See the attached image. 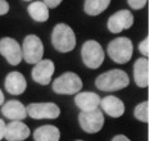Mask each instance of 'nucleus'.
Segmentation results:
<instances>
[{
	"label": "nucleus",
	"instance_id": "13",
	"mask_svg": "<svg viewBox=\"0 0 150 141\" xmlns=\"http://www.w3.org/2000/svg\"><path fill=\"white\" fill-rule=\"evenodd\" d=\"M1 113L5 118L12 121H22L27 115V108L18 100H9L3 104Z\"/></svg>",
	"mask_w": 150,
	"mask_h": 141
},
{
	"label": "nucleus",
	"instance_id": "4",
	"mask_svg": "<svg viewBox=\"0 0 150 141\" xmlns=\"http://www.w3.org/2000/svg\"><path fill=\"white\" fill-rule=\"evenodd\" d=\"M82 89V81L73 72H66L53 82L54 92L59 95H74Z\"/></svg>",
	"mask_w": 150,
	"mask_h": 141
},
{
	"label": "nucleus",
	"instance_id": "18",
	"mask_svg": "<svg viewBox=\"0 0 150 141\" xmlns=\"http://www.w3.org/2000/svg\"><path fill=\"white\" fill-rule=\"evenodd\" d=\"M33 140L35 141H59L60 131L55 126L45 125L37 127L33 132Z\"/></svg>",
	"mask_w": 150,
	"mask_h": 141
},
{
	"label": "nucleus",
	"instance_id": "11",
	"mask_svg": "<svg viewBox=\"0 0 150 141\" xmlns=\"http://www.w3.org/2000/svg\"><path fill=\"white\" fill-rule=\"evenodd\" d=\"M54 63L50 59H44L41 62H39L37 64H35L32 69V78L33 81L37 82L40 85H49L50 80L53 77L54 73Z\"/></svg>",
	"mask_w": 150,
	"mask_h": 141
},
{
	"label": "nucleus",
	"instance_id": "10",
	"mask_svg": "<svg viewBox=\"0 0 150 141\" xmlns=\"http://www.w3.org/2000/svg\"><path fill=\"white\" fill-rule=\"evenodd\" d=\"M134 25V16L127 9L118 10L108 19V30L112 33H119Z\"/></svg>",
	"mask_w": 150,
	"mask_h": 141
},
{
	"label": "nucleus",
	"instance_id": "14",
	"mask_svg": "<svg viewBox=\"0 0 150 141\" xmlns=\"http://www.w3.org/2000/svg\"><path fill=\"white\" fill-rule=\"evenodd\" d=\"M5 89L11 95H21L27 89V81L19 72H11L5 78Z\"/></svg>",
	"mask_w": 150,
	"mask_h": 141
},
{
	"label": "nucleus",
	"instance_id": "29",
	"mask_svg": "<svg viewBox=\"0 0 150 141\" xmlns=\"http://www.w3.org/2000/svg\"><path fill=\"white\" fill-rule=\"evenodd\" d=\"M26 1H31V0H26Z\"/></svg>",
	"mask_w": 150,
	"mask_h": 141
},
{
	"label": "nucleus",
	"instance_id": "5",
	"mask_svg": "<svg viewBox=\"0 0 150 141\" xmlns=\"http://www.w3.org/2000/svg\"><path fill=\"white\" fill-rule=\"evenodd\" d=\"M81 58L83 64L87 68L96 69L104 62V51L100 44L95 40H88L82 45L81 49Z\"/></svg>",
	"mask_w": 150,
	"mask_h": 141
},
{
	"label": "nucleus",
	"instance_id": "3",
	"mask_svg": "<svg viewBox=\"0 0 150 141\" xmlns=\"http://www.w3.org/2000/svg\"><path fill=\"white\" fill-rule=\"evenodd\" d=\"M134 45L128 37H117L108 45V54L110 59L118 64H125L132 58Z\"/></svg>",
	"mask_w": 150,
	"mask_h": 141
},
{
	"label": "nucleus",
	"instance_id": "8",
	"mask_svg": "<svg viewBox=\"0 0 150 141\" xmlns=\"http://www.w3.org/2000/svg\"><path fill=\"white\" fill-rule=\"evenodd\" d=\"M27 108V114L33 119H55L60 109L55 103H32Z\"/></svg>",
	"mask_w": 150,
	"mask_h": 141
},
{
	"label": "nucleus",
	"instance_id": "1",
	"mask_svg": "<svg viewBox=\"0 0 150 141\" xmlns=\"http://www.w3.org/2000/svg\"><path fill=\"white\" fill-rule=\"evenodd\" d=\"M129 78L127 73L122 69H112L101 73L95 80V86L101 91H117L127 87Z\"/></svg>",
	"mask_w": 150,
	"mask_h": 141
},
{
	"label": "nucleus",
	"instance_id": "15",
	"mask_svg": "<svg viewBox=\"0 0 150 141\" xmlns=\"http://www.w3.org/2000/svg\"><path fill=\"white\" fill-rule=\"evenodd\" d=\"M30 136V128L22 121H12L6 125L5 140L8 141H25Z\"/></svg>",
	"mask_w": 150,
	"mask_h": 141
},
{
	"label": "nucleus",
	"instance_id": "2",
	"mask_svg": "<svg viewBox=\"0 0 150 141\" xmlns=\"http://www.w3.org/2000/svg\"><path fill=\"white\" fill-rule=\"evenodd\" d=\"M52 43L53 46L60 53H68L73 50L76 46V36L73 30L64 23L57 25L52 33Z\"/></svg>",
	"mask_w": 150,
	"mask_h": 141
},
{
	"label": "nucleus",
	"instance_id": "24",
	"mask_svg": "<svg viewBox=\"0 0 150 141\" xmlns=\"http://www.w3.org/2000/svg\"><path fill=\"white\" fill-rule=\"evenodd\" d=\"M8 10H9V4L6 3V0H0V16L6 14Z\"/></svg>",
	"mask_w": 150,
	"mask_h": 141
},
{
	"label": "nucleus",
	"instance_id": "16",
	"mask_svg": "<svg viewBox=\"0 0 150 141\" xmlns=\"http://www.w3.org/2000/svg\"><path fill=\"white\" fill-rule=\"evenodd\" d=\"M101 109L107 113L109 117L113 118H119L123 115L125 113V104L121 99L115 98V96H105L100 101Z\"/></svg>",
	"mask_w": 150,
	"mask_h": 141
},
{
	"label": "nucleus",
	"instance_id": "9",
	"mask_svg": "<svg viewBox=\"0 0 150 141\" xmlns=\"http://www.w3.org/2000/svg\"><path fill=\"white\" fill-rule=\"evenodd\" d=\"M0 54L6 59L9 64L17 66L23 59L22 47L12 37H3L0 40Z\"/></svg>",
	"mask_w": 150,
	"mask_h": 141
},
{
	"label": "nucleus",
	"instance_id": "22",
	"mask_svg": "<svg viewBox=\"0 0 150 141\" xmlns=\"http://www.w3.org/2000/svg\"><path fill=\"white\" fill-rule=\"evenodd\" d=\"M149 45H150V40H149V39H145V40L139 45V50H140V53H141L142 55L148 57L149 54H150V47H149Z\"/></svg>",
	"mask_w": 150,
	"mask_h": 141
},
{
	"label": "nucleus",
	"instance_id": "28",
	"mask_svg": "<svg viewBox=\"0 0 150 141\" xmlns=\"http://www.w3.org/2000/svg\"><path fill=\"white\" fill-rule=\"evenodd\" d=\"M3 104H4V94L0 90V105H3Z\"/></svg>",
	"mask_w": 150,
	"mask_h": 141
},
{
	"label": "nucleus",
	"instance_id": "17",
	"mask_svg": "<svg viewBox=\"0 0 150 141\" xmlns=\"http://www.w3.org/2000/svg\"><path fill=\"white\" fill-rule=\"evenodd\" d=\"M134 78L139 87L149 86V60L148 58H139L134 64Z\"/></svg>",
	"mask_w": 150,
	"mask_h": 141
},
{
	"label": "nucleus",
	"instance_id": "23",
	"mask_svg": "<svg viewBox=\"0 0 150 141\" xmlns=\"http://www.w3.org/2000/svg\"><path fill=\"white\" fill-rule=\"evenodd\" d=\"M127 3L132 9H142L146 5L148 0H127Z\"/></svg>",
	"mask_w": 150,
	"mask_h": 141
},
{
	"label": "nucleus",
	"instance_id": "6",
	"mask_svg": "<svg viewBox=\"0 0 150 141\" xmlns=\"http://www.w3.org/2000/svg\"><path fill=\"white\" fill-rule=\"evenodd\" d=\"M22 54L23 59L28 64H37L41 62L44 55V46L40 37L36 35H28L25 37L22 45Z\"/></svg>",
	"mask_w": 150,
	"mask_h": 141
},
{
	"label": "nucleus",
	"instance_id": "12",
	"mask_svg": "<svg viewBox=\"0 0 150 141\" xmlns=\"http://www.w3.org/2000/svg\"><path fill=\"white\" fill-rule=\"evenodd\" d=\"M101 99L99 98L98 94L91 91H83L78 92L74 96V103L78 108L81 109V112H91L99 108Z\"/></svg>",
	"mask_w": 150,
	"mask_h": 141
},
{
	"label": "nucleus",
	"instance_id": "19",
	"mask_svg": "<svg viewBox=\"0 0 150 141\" xmlns=\"http://www.w3.org/2000/svg\"><path fill=\"white\" fill-rule=\"evenodd\" d=\"M28 13L36 22H45L49 19V8L44 1H33L28 5Z\"/></svg>",
	"mask_w": 150,
	"mask_h": 141
},
{
	"label": "nucleus",
	"instance_id": "30",
	"mask_svg": "<svg viewBox=\"0 0 150 141\" xmlns=\"http://www.w3.org/2000/svg\"><path fill=\"white\" fill-rule=\"evenodd\" d=\"M77 141H82V140H77Z\"/></svg>",
	"mask_w": 150,
	"mask_h": 141
},
{
	"label": "nucleus",
	"instance_id": "27",
	"mask_svg": "<svg viewBox=\"0 0 150 141\" xmlns=\"http://www.w3.org/2000/svg\"><path fill=\"white\" fill-rule=\"evenodd\" d=\"M112 141H131V140H128L125 135H117L112 139Z\"/></svg>",
	"mask_w": 150,
	"mask_h": 141
},
{
	"label": "nucleus",
	"instance_id": "7",
	"mask_svg": "<svg viewBox=\"0 0 150 141\" xmlns=\"http://www.w3.org/2000/svg\"><path fill=\"white\" fill-rule=\"evenodd\" d=\"M81 128L87 133H96L104 126V114L100 109L91 112H81L78 115Z\"/></svg>",
	"mask_w": 150,
	"mask_h": 141
},
{
	"label": "nucleus",
	"instance_id": "25",
	"mask_svg": "<svg viewBox=\"0 0 150 141\" xmlns=\"http://www.w3.org/2000/svg\"><path fill=\"white\" fill-rule=\"evenodd\" d=\"M47 8H57L58 5L62 3V0H44Z\"/></svg>",
	"mask_w": 150,
	"mask_h": 141
},
{
	"label": "nucleus",
	"instance_id": "26",
	"mask_svg": "<svg viewBox=\"0 0 150 141\" xmlns=\"http://www.w3.org/2000/svg\"><path fill=\"white\" fill-rule=\"evenodd\" d=\"M5 131H6V123L0 119V140H3L5 137Z\"/></svg>",
	"mask_w": 150,
	"mask_h": 141
},
{
	"label": "nucleus",
	"instance_id": "21",
	"mask_svg": "<svg viewBox=\"0 0 150 141\" xmlns=\"http://www.w3.org/2000/svg\"><path fill=\"white\" fill-rule=\"evenodd\" d=\"M134 115L136 117V119L139 121L148 123L150 119V104L149 101H142L139 105H136L135 111H134Z\"/></svg>",
	"mask_w": 150,
	"mask_h": 141
},
{
	"label": "nucleus",
	"instance_id": "20",
	"mask_svg": "<svg viewBox=\"0 0 150 141\" xmlns=\"http://www.w3.org/2000/svg\"><path fill=\"white\" fill-rule=\"evenodd\" d=\"M110 4V0H85L83 9L88 16H99Z\"/></svg>",
	"mask_w": 150,
	"mask_h": 141
}]
</instances>
